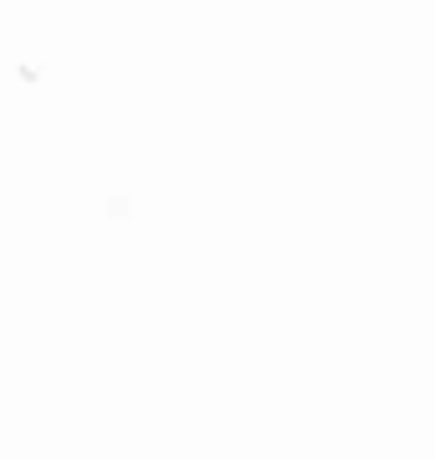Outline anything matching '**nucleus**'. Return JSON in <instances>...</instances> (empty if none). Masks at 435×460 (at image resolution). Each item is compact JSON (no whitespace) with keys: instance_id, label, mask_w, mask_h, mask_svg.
Segmentation results:
<instances>
[]
</instances>
